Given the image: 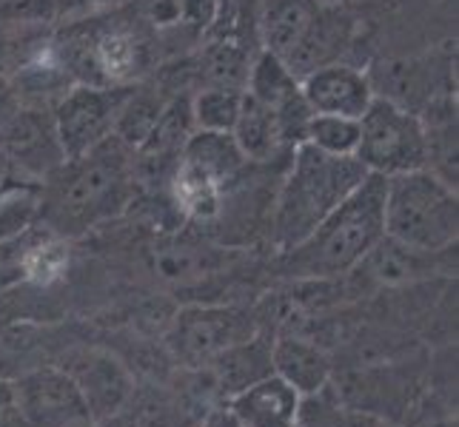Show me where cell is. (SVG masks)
<instances>
[{
	"mask_svg": "<svg viewBox=\"0 0 459 427\" xmlns=\"http://www.w3.org/2000/svg\"><path fill=\"white\" fill-rule=\"evenodd\" d=\"M134 188V149L112 134L43 180L38 217L57 240L81 236L129 209Z\"/></svg>",
	"mask_w": 459,
	"mask_h": 427,
	"instance_id": "6da1fadb",
	"label": "cell"
},
{
	"mask_svg": "<svg viewBox=\"0 0 459 427\" xmlns=\"http://www.w3.org/2000/svg\"><path fill=\"white\" fill-rule=\"evenodd\" d=\"M385 177L368 174L303 243L274 254V271L291 282H334L354 271L385 236Z\"/></svg>",
	"mask_w": 459,
	"mask_h": 427,
	"instance_id": "7a4b0ae2",
	"label": "cell"
},
{
	"mask_svg": "<svg viewBox=\"0 0 459 427\" xmlns=\"http://www.w3.org/2000/svg\"><path fill=\"white\" fill-rule=\"evenodd\" d=\"M366 177L368 171L357 157L325 154L311 142H299L289 157L274 197L272 226H268L272 254L303 243Z\"/></svg>",
	"mask_w": 459,
	"mask_h": 427,
	"instance_id": "3957f363",
	"label": "cell"
},
{
	"mask_svg": "<svg viewBox=\"0 0 459 427\" xmlns=\"http://www.w3.org/2000/svg\"><path fill=\"white\" fill-rule=\"evenodd\" d=\"M257 29L263 52L286 63L297 81L337 63L351 40V18L340 0H263Z\"/></svg>",
	"mask_w": 459,
	"mask_h": 427,
	"instance_id": "277c9868",
	"label": "cell"
},
{
	"mask_svg": "<svg viewBox=\"0 0 459 427\" xmlns=\"http://www.w3.org/2000/svg\"><path fill=\"white\" fill-rule=\"evenodd\" d=\"M385 236L417 254H442L456 245L459 202L456 188L429 168L385 177L383 202Z\"/></svg>",
	"mask_w": 459,
	"mask_h": 427,
	"instance_id": "5b68a950",
	"label": "cell"
},
{
	"mask_svg": "<svg viewBox=\"0 0 459 427\" xmlns=\"http://www.w3.org/2000/svg\"><path fill=\"white\" fill-rule=\"evenodd\" d=\"M354 157L368 174L397 177L429 166V137L420 115L374 98L366 115L359 117V142Z\"/></svg>",
	"mask_w": 459,
	"mask_h": 427,
	"instance_id": "8992f818",
	"label": "cell"
},
{
	"mask_svg": "<svg viewBox=\"0 0 459 427\" xmlns=\"http://www.w3.org/2000/svg\"><path fill=\"white\" fill-rule=\"evenodd\" d=\"M255 313L234 305H188L171 316L166 347L186 368H205L226 347L257 334Z\"/></svg>",
	"mask_w": 459,
	"mask_h": 427,
	"instance_id": "52a82bcc",
	"label": "cell"
},
{
	"mask_svg": "<svg viewBox=\"0 0 459 427\" xmlns=\"http://www.w3.org/2000/svg\"><path fill=\"white\" fill-rule=\"evenodd\" d=\"M126 89L129 86L100 89L77 83L60 94L52 108V120L66 160H77L94 146H100L106 137H112Z\"/></svg>",
	"mask_w": 459,
	"mask_h": 427,
	"instance_id": "ba28073f",
	"label": "cell"
},
{
	"mask_svg": "<svg viewBox=\"0 0 459 427\" xmlns=\"http://www.w3.org/2000/svg\"><path fill=\"white\" fill-rule=\"evenodd\" d=\"M0 151L6 163L40 180L66 163L55 134L52 112L46 106L18 100L14 91L9 103L0 108Z\"/></svg>",
	"mask_w": 459,
	"mask_h": 427,
	"instance_id": "9c48e42d",
	"label": "cell"
},
{
	"mask_svg": "<svg viewBox=\"0 0 459 427\" xmlns=\"http://www.w3.org/2000/svg\"><path fill=\"white\" fill-rule=\"evenodd\" d=\"M12 405L29 427H66L91 419L81 390L63 368H38L12 379Z\"/></svg>",
	"mask_w": 459,
	"mask_h": 427,
	"instance_id": "30bf717a",
	"label": "cell"
},
{
	"mask_svg": "<svg viewBox=\"0 0 459 427\" xmlns=\"http://www.w3.org/2000/svg\"><path fill=\"white\" fill-rule=\"evenodd\" d=\"M63 371L72 376V382L81 390L94 424L112 422L129 405L134 393V382L126 365H120L115 356L100 351L74 356L72 365H63Z\"/></svg>",
	"mask_w": 459,
	"mask_h": 427,
	"instance_id": "8fae6325",
	"label": "cell"
},
{
	"mask_svg": "<svg viewBox=\"0 0 459 427\" xmlns=\"http://www.w3.org/2000/svg\"><path fill=\"white\" fill-rule=\"evenodd\" d=\"M299 89H303L311 115H337L354 120L366 115V108L377 98L368 74L340 60L308 72L299 81Z\"/></svg>",
	"mask_w": 459,
	"mask_h": 427,
	"instance_id": "7c38bea8",
	"label": "cell"
},
{
	"mask_svg": "<svg viewBox=\"0 0 459 427\" xmlns=\"http://www.w3.org/2000/svg\"><path fill=\"white\" fill-rule=\"evenodd\" d=\"M299 399L303 397L286 379L268 373L260 382L248 385L237 397H231L226 407L240 419L243 427H286L297 422Z\"/></svg>",
	"mask_w": 459,
	"mask_h": 427,
	"instance_id": "4fadbf2b",
	"label": "cell"
},
{
	"mask_svg": "<svg viewBox=\"0 0 459 427\" xmlns=\"http://www.w3.org/2000/svg\"><path fill=\"white\" fill-rule=\"evenodd\" d=\"M272 371L280 379H286L299 397H311V393H320L325 385H331L328 354L316 342L294 334L272 339Z\"/></svg>",
	"mask_w": 459,
	"mask_h": 427,
	"instance_id": "5bb4252c",
	"label": "cell"
},
{
	"mask_svg": "<svg viewBox=\"0 0 459 427\" xmlns=\"http://www.w3.org/2000/svg\"><path fill=\"white\" fill-rule=\"evenodd\" d=\"M272 334L265 330H257L255 337H248L243 342H237L231 347H226L223 354H217L209 365L214 385L220 388L226 399L237 397L240 390H246L248 385L260 382L272 371Z\"/></svg>",
	"mask_w": 459,
	"mask_h": 427,
	"instance_id": "9a60e30c",
	"label": "cell"
},
{
	"mask_svg": "<svg viewBox=\"0 0 459 427\" xmlns=\"http://www.w3.org/2000/svg\"><path fill=\"white\" fill-rule=\"evenodd\" d=\"M231 137L237 146H240L246 160H251V163L282 160V157H289L294 151V149H289L286 137H282L277 115L246 91H243L240 115H237Z\"/></svg>",
	"mask_w": 459,
	"mask_h": 427,
	"instance_id": "2e32d148",
	"label": "cell"
},
{
	"mask_svg": "<svg viewBox=\"0 0 459 427\" xmlns=\"http://www.w3.org/2000/svg\"><path fill=\"white\" fill-rule=\"evenodd\" d=\"M166 103L169 100H163L154 89H134V86H129V89H126L123 103H120V112H117L112 134L120 142H126L129 149H137L140 142L149 137L152 125L157 123V117H160Z\"/></svg>",
	"mask_w": 459,
	"mask_h": 427,
	"instance_id": "e0dca14e",
	"label": "cell"
},
{
	"mask_svg": "<svg viewBox=\"0 0 459 427\" xmlns=\"http://www.w3.org/2000/svg\"><path fill=\"white\" fill-rule=\"evenodd\" d=\"M243 89L205 86L192 94V117L200 132H231L240 115Z\"/></svg>",
	"mask_w": 459,
	"mask_h": 427,
	"instance_id": "ac0fdd59",
	"label": "cell"
},
{
	"mask_svg": "<svg viewBox=\"0 0 459 427\" xmlns=\"http://www.w3.org/2000/svg\"><path fill=\"white\" fill-rule=\"evenodd\" d=\"M306 142L325 154L354 157L359 142V120L337 115H311L306 125Z\"/></svg>",
	"mask_w": 459,
	"mask_h": 427,
	"instance_id": "d6986e66",
	"label": "cell"
},
{
	"mask_svg": "<svg viewBox=\"0 0 459 427\" xmlns=\"http://www.w3.org/2000/svg\"><path fill=\"white\" fill-rule=\"evenodd\" d=\"M40 43L43 35L31 26L0 29V81H6V74L31 66V57L40 52Z\"/></svg>",
	"mask_w": 459,
	"mask_h": 427,
	"instance_id": "ffe728a7",
	"label": "cell"
},
{
	"mask_svg": "<svg viewBox=\"0 0 459 427\" xmlns=\"http://www.w3.org/2000/svg\"><path fill=\"white\" fill-rule=\"evenodd\" d=\"M200 427H243V424H240V419H237L229 407H217V410H212V414L203 419Z\"/></svg>",
	"mask_w": 459,
	"mask_h": 427,
	"instance_id": "44dd1931",
	"label": "cell"
},
{
	"mask_svg": "<svg viewBox=\"0 0 459 427\" xmlns=\"http://www.w3.org/2000/svg\"><path fill=\"white\" fill-rule=\"evenodd\" d=\"M18 422H21V414L14 410V405L0 407V427H18Z\"/></svg>",
	"mask_w": 459,
	"mask_h": 427,
	"instance_id": "7402d4cb",
	"label": "cell"
},
{
	"mask_svg": "<svg viewBox=\"0 0 459 427\" xmlns=\"http://www.w3.org/2000/svg\"><path fill=\"white\" fill-rule=\"evenodd\" d=\"M12 405V379H0V407Z\"/></svg>",
	"mask_w": 459,
	"mask_h": 427,
	"instance_id": "603a6c76",
	"label": "cell"
},
{
	"mask_svg": "<svg viewBox=\"0 0 459 427\" xmlns=\"http://www.w3.org/2000/svg\"><path fill=\"white\" fill-rule=\"evenodd\" d=\"M66 427H100V424H94L91 419H81V422H72V424H66Z\"/></svg>",
	"mask_w": 459,
	"mask_h": 427,
	"instance_id": "cb8c5ba5",
	"label": "cell"
},
{
	"mask_svg": "<svg viewBox=\"0 0 459 427\" xmlns=\"http://www.w3.org/2000/svg\"><path fill=\"white\" fill-rule=\"evenodd\" d=\"M77 4H89V0H77ZM91 4H120V0H91Z\"/></svg>",
	"mask_w": 459,
	"mask_h": 427,
	"instance_id": "d4e9b609",
	"label": "cell"
},
{
	"mask_svg": "<svg viewBox=\"0 0 459 427\" xmlns=\"http://www.w3.org/2000/svg\"><path fill=\"white\" fill-rule=\"evenodd\" d=\"M4 168H6V160H4V151H0V183H4Z\"/></svg>",
	"mask_w": 459,
	"mask_h": 427,
	"instance_id": "484cf974",
	"label": "cell"
},
{
	"mask_svg": "<svg viewBox=\"0 0 459 427\" xmlns=\"http://www.w3.org/2000/svg\"><path fill=\"white\" fill-rule=\"evenodd\" d=\"M286 427H303V424H299V422H294V424H286Z\"/></svg>",
	"mask_w": 459,
	"mask_h": 427,
	"instance_id": "4316f807",
	"label": "cell"
}]
</instances>
